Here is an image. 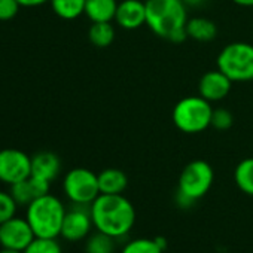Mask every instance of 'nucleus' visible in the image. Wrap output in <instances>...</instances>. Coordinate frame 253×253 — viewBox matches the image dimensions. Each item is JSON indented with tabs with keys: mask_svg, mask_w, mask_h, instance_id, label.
Wrapping results in <instances>:
<instances>
[{
	"mask_svg": "<svg viewBox=\"0 0 253 253\" xmlns=\"http://www.w3.org/2000/svg\"><path fill=\"white\" fill-rule=\"evenodd\" d=\"M94 228L113 238L128 234L136 223V209L122 194H100L89 206Z\"/></svg>",
	"mask_w": 253,
	"mask_h": 253,
	"instance_id": "obj_1",
	"label": "nucleus"
},
{
	"mask_svg": "<svg viewBox=\"0 0 253 253\" xmlns=\"http://www.w3.org/2000/svg\"><path fill=\"white\" fill-rule=\"evenodd\" d=\"M146 26L158 38L173 43H182L188 39L186 23L188 12L183 0H145Z\"/></svg>",
	"mask_w": 253,
	"mask_h": 253,
	"instance_id": "obj_2",
	"label": "nucleus"
},
{
	"mask_svg": "<svg viewBox=\"0 0 253 253\" xmlns=\"http://www.w3.org/2000/svg\"><path fill=\"white\" fill-rule=\"evenodd\" d=\"M66 211L67 210L60 198L46 194L33 200L26 207V219L36 237L57 238L61 234Z\"/></svg>",
	"mask_w": 253,
	"mask_h": 253,
	"instance_id": "obj_3",
	"label": "nucleus"
},
{
	"mask_svg": "<svg viewBox=\"0 0 253 253\" xmlns=\"http://www.w3.org/2000/svg\"><path fill=\"white\" fill-rule=\"evenodd\" d=\"M211 103L201 95H186L173 107L171 119L176 128L185 134H198L211 124Z\"/></svg>",
	"mask_w": 253,
	"mask_h": 253,
	"instance_id": "obj_4",
	"label": "nucleus"
},
{
	"mask_svg": "<svg viewBox=\"0 0 253 253\" xmlns=\"http://www.w3.org/2000/svg\"><path fill=\"white\" fill-rule=\"evenodd\" d=\"M216 66L232 82L253 81V45L249 42L225 45L217 54Z\"/></svg>",
	"mask_w": 253,
	"mask_h": 253,
	"instance_id": "obj_5",
	"label": "nucleus"
},
{
	"mask_svg": "<svg viewBox=\"0 0 253 253\" xmlns=\"http://www.w3.org/2000/svg\"><path fill=\"white\" fill-rule=\"evenodd\" d=\"M63 191L73 204L91 206L100 195L98 174L84 167L72 169L63 179Z\"/></svg>",
	"mask_w": 253,
	"mask_h": 253,
	"instance_id": "obj_6",
	"label": "nucleus"
},
{
	"mask_svg": "<svg viewBox=\"0 0 253 253\" xmlns=\"http://www.w3.org/2000/svg\"><path fill=\"white\" fill-rule=\"evenodd\" d=\"M214 180V171L207 161L195 160L185 166L179 176L177 192L186 195L192 201L203 198L211 188Z\"/></svg>",
	"mask_w": 253,
	"mask_h": 253,
	"instance_id": "obj_7",
	"label": "nucleus"
},
{
	"mask_svg": "<svg viewBox=\"0 0 253 253\" xmlns=\"http://www.w3.org/2000/svg\"><path fill=\"white\" fill-rule=\"evenodd\" d=\"M32 176V157L20 149L0 151V182L14 185Z\"/></svg>",
	"mask_w": 253,
	"mask_h": 253,
	"instance_id": "obj_8",
	"label": "nucleus"
},
{
	"mask_svg": "<svg viewBox=\"0 0 253 253\" xmlns=\"http://www.w3.org/2000/svg\"><path fill=\"white\" fill-rule=\"evenodd\" d=\"M35 232L26 217L14 216L0 225V247L24 252L33 241Z\"/></svg>",
	"mask_w": 253,
	"mask_h": 253,
	"instance_id": "obj_9",
	"label": "nucleus"
},
{
	"mask_svg": "<svg viewBox=\"0 0 253 253\" xmlns=\"http://www.w3.org/2000/svg\"><path fill=\"white\" fill-rule=\"evenodd\" d=\"M92 228L94 223L89 206L73 204V207L66 211L60 235L67 241H81L91 234Z\"/></svg>",
	"mask_w": 253,
	"mask_h": 253,
	"instance_id": "obj_10",
	"label": "nucleus"
},
{
	"mask_svg": "<svg viewBox=\"0 0 253 253\" xmlns=\"http://www.w3.org/2000/svg\"><path fill=\"white\" fill-rule=\"evenodd\" d=\"M232 81L219 69L206 72L198 82V95L210 103L222 101L228 97L232 88Z\"/></svg>",
	"mask_w": 253,
	"mask_h": 253,
	"instance_id": "obj_11",
	"label": "nucleus"
},
{
	"mask_svg": "<svg viewBox=\"0 0 253 253\" xmlns=\"http://www.w3.org/2000/svg\"><path fill=\"white\" fill-rule=\"evenodd\" d=\"M124 30H137L146 26V3L143 0H122L113 20Z\"/></svg>",
	"mask_w": 253,
	"mask_h": 253,
	"instance_id": "obj_12",
	"label": "nucleus"
},
{
	"mask_svg": "<svg viewBox=\"0 0 253 253\" xmlns=\"http://www.w3.org/2000/svg\"><path fill=\"white\" fill-rule=\"evenodd\" d=\"M61 171V161L57 154L49 151L38 152L32 157V176L52 182Z\"/></svg>",
	"mask_w": 253,
	"mask_h": 253,
	"instance_id": "obj_13",
	"label": "nucleus"
},
{
	"mask_svg": "<svg viewBox=\"0 0 253 253\" xmlns=\"http://www.w3.org/2000/svg\"><path fill=\"white\" fill-rule=\"evenodd\" d=\"M118 9V0H86L85 15L91 23H112Z\"/></svg>",
	"mask_w": 253,
	"mask_h": 253,
	"instance_id": "obj_14",
	"label": "nucleus"
},
{
	"mask_svg": "<svg viewBox=\"0 0 253 253\" xmlns=\"http://www.w3.org/2000/svg\"><path fill=\"white\" fill-rule=\"evenodd\" d=\"M98 186L100 194H124L128 186V177L119 169H106L98 173Z\"/></svg>",
	"mask_w": 253,
	"mask_h": 253,
	"instance_id": "obj_15",
	"label": "nucleus"
},
{
	"mask_svg": "<svg viewBox=\"0 0 253 253\" xmlns=\"http://www.w3.org/2000/svg\"><path fill=\"white\" fill-rule=\"evenodd\" d=\"M186 33L188 38L197 42H211L217 35V26L204 17H194L189 18L186 23Z\"/></svg>",
	"mask_w": 253,
	"mask_h": 253,
	"instance_id": "obj_16",
	"label": "nucleus"
},
{
	"mask_svg": "<svg viewBox=\"0 0 253 253\" xmlns=\"http://www.w3.org/2000/svg\"><path fill=\"white\" fill-rule=\"evenodd\" d=\"M234 182L246 195L253 197V157L241 160L234 170Z\"/></svg>",
	"mask_w": 253,
	"mask_h": 253,
	"instance_id": "obj_17",
	"label": "nucleus"
},
{
	"mask_svg": "<svg viewBox=\"0 0 253 253\" xmlns=\"http://www.w3.org/2000/svg\"><path fill=\"white\" fill-rule=\"evenodd\" d=\"M86 0H49L51 8L57 17L72 21L85 14Z\"/></svg>",
	"mask_w": 253,
	"mask_h": 253,
	"instance_id": "obj_18",
	"label": "nucleus"
},
{
	"mask_svg": "<svg viewBox=\"0 0 253 253\" xmlns=\"http://www.w3.org/2000/svg\"><path fill=\"white\" fill-rule=\"evenodd\" d=\"M115 38H116V32L112 23H92L88 30V39L97 48L110 46Z\"/></svg>",
	"mask_w": 253,
	"mask_h": 253,
	"instance_id": "obj_19",
	"label": "nucleus"
},
{
	"mask_svg": "<svg viewBox=\"0 0 253 253\" xmlns=\"http://www.w3.org/2000/svg\"><path fill=\"white\" fill-rule=\"evenodd\" d=\"M113 237L100 232L95 229L94 234H89L85 241V253H113L115 252Z\"/></svg>",
	"mask_w": 253,
	"mask_h": 253,
	"instance_id": "obj_20",
	"label": "nucleus"
},
{
	"mask_svg": "<svg viewBox=\"0 0 253 253\" xmlns=\"http://www.w3.org/2000/svg\"><path fill=\"white\" fill-rule=\"evenodd\" d=\"M23 253H63V249L57 238L35 237Z\"/></svg>",
	"mask_w": 253,
	"mask_h": 253,
	"instance_id": "obj_21",
	"label": "nucleus"
},
{
	"mask_svg": "<svg viewBox=\"0 0 253 253\" xmlns=\"http://www.w3.org/2000/svg\"><path fill=\"white\" fill-rule=\"evenodd\" d=\"M121 253H164L155 238H134L122 247Z\"/></svg>",
	"mask_w": 253,
	"mask_h": 253,
	"instance_id": "obj_22",
	"label": "nucleus"
},
{
	"mask_svg": "<svg viewBox=\"0 0 253 253\" xmlns=\"http://www.w3.org/2000/svg\"><path fill=\"white\" fill-rule=\"evenodd\" d=\"M9 192H11L12 198L15 200V203H17L18 206L27 207L33 200H36V197H35V194H33V189H32V185H30V180H29V179L11 185V191H9Z\"/></svg>",
	"mask_w": 253,
	"mask_h": 253,
	"instance_id": "obj_23",
	"label": "nucleus"
},
{
	"mask_svg": "<svg viewBox=\"0 0 253 253\" xmlns=\"http://www.w3.org/2000/svg\"><path fill=\"white\" fill-rule=\"evenodd\" d=\"M232 124H234V116H232V113L228 109H225V107L213 109L210 126H213L214 130H217V131H226V130L231 128Z\"/></svg>",
	"mask_w": 253,
	"mask_h": 253,
	"instance_id": "obj_24",
	"label": "nucleus"
},
{
	"mask_svg": "<svg viewBox=\"0 0 253 253\" xmlns=\"http://www.w3.org/2000/svg\"><path fill=\"white\" fill-rule=\"evenodd\" d=\"M18 204L12 198L11 192L0 191V225L15 216Z\"/></svg>",
	"mask_w": 253,
	"mask_h": 253,
	"instance_id": "obj_25",
	"label": "nucleus"
},
{
	"mask_svg": "<svg viewBox=\"0 0 253 253\" xmlns=\"http://www.w3.org/2000/svg\"><path fill=\"white\" fill-rule=\"evenodd\" d=\"M21 5L18 0H0V21H9L17 17Z\"/></svg>",
	"mask_w": 253,
	"mask_h": 253,
	"instance_id": "obj_26",
	"label": "nucleus"
},
{
	"mask_svg": "<svg viewBox=\"0 0 253 253\" xmlns=\"http://www.w3.org/2000/svg\"><path fill=\"white\" fill-rule=\"evenodd\" d=\"M48 2L49 0H18V3L24 8H36V6H42Z\"/></svg>",
	"mask_w": 253,
	"mask_h": 253,
	"instance_id": "obj_27",
	"label": "nucleus"
},
{
	"mask_svg": "<svg viewBox=\"0 0 253 253\" xmlns=\"http://www.w3.org/2000/svg\"><path fill=\"white\" fill-rule=\"evenodd\" d=\"M155 241H157V244L166 252L167 250V246H169V241H167V238L166 237H163V235H158V237H155Z\"/></svg>",
	"mask_w": 253,
	"mask_h": 253,
	"instance_id": "obj_28",
	"label": "nucleus"
},
{
	"mask_svg": "<svg viewBox=\"0 0 253 253\" xmlns=\"http://www.w3.org/2000/svg\"><path fill=\"white\" fill-rule=\"evenodd\" d=\"M232 2L241 8H253V0H232Z\"/></svg>",
	"mask_w": 253,
	"mask_h": 253,
	"instance_id": "obj_29",
	"label": "nucleus"
},
{
	"mask_svg": "<svg viewBox=\"0 0 253 253\" xmlns=\"http://www.w3.org/2000/svg\"><path fill=\"white\" fill-rule=\"evenodd\" d=\"M206 0H183V3L186 6H192V8H197V6H201Z\"/></svg>",
	"mask_w": 253,
	"mask_h": 253,
	"instance_id": "obj_30",
	"label": "nucleus"
},
{
	"mask_svg": "<svg viewBox=\"0 0 253 253\" xmlns=\"http://www.w3.org/2000/svg\"><path fill=\"white\" fill-rule=\"evenodd\" d=\"M0 253H23V252H18V250H11V249H2Z\"/></svg>",
	"mask_w": 253,
	"mask_h": 253,
	"instance_id": "obj_31",
	"label": "nucleus"
}]
</instances>
